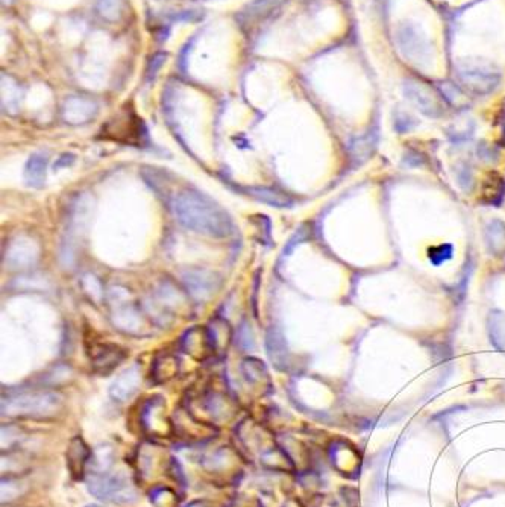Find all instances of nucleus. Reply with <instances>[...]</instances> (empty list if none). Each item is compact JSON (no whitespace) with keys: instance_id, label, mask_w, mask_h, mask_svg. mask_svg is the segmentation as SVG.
Masks as SVG:
<instances>
[{"instance_id":"obj_1","label":"nucleus","mask_w":505,"mask_h":507,"mask_svg":"<svg viewBox=\"0 0 505 507\" xmlns=\"http://www.w3.org/2000/svg\"><path fill=\"white\" fill-rule=\"evenodd\" d=\"M176 221L190 231L211 237H228L234 231L231 216L214 200L197 190L179 192L171 201Z\"/></svg>"},{"instance_id":"obj_2","label":"nucleus","mask_w":505,"mask_h":507,"mask_svg":"<svg viewBox=\"0 0 505 507\" xmlns=\"http://www.w3.org/2000/svg\"><path fill=\"white\" fill-rule=\"evenodd\" d=\"M64 398L54 391L25 392L2 400V415L8 417L49 420L63 410Z\"/></svg>"},{"instance_id":"obj_3","label":"nucleus","mask_w":505,"mask_h":507,"mask_svg":"<svg viewBox=\"0 0 505 507\" xmlns=\"http://www.w3.org/2000/svg\"><path fill=\"white\" fill-rule=\"evenodd\" d=\"M87 488L96 499L113 504H133L138 500V491L125 471H90Z\"/></svg>"},{"instance_id":"obj_4","label":"nucleus","mask_w":505,"mask_h":507,"mask_svg":"<svg viewBox=\"0 0 505 507\" xmlns=\"http://www.w3.org/2000/svg\"><path fill=\"white\" fill-rule=\"evenodd\" d=\"M108 301L111 305V319L116 328L130 334L141 333L145 328V317L130 300V293L126 289L120 286L113 287L108 292Z\"/></svg>"},{"instance_id":"obj_5","label":"nucleus","mask_w":505,"mask_h":507,"mask_svg":"<svg viewBox=\"0 0 505 507\" xmlns=\"http://www.w3.org/2000/svg\"><path fill=\"white\" fill-rule=\"evenodd\" d=\"M100 133H102L100 137L105 140L133 146H141L146 138V128L133 108L123 109L122 113L111 118L105 126H102Z\"/></svg>"},{"instance_id":"obj_6","label":"nucleus","mask_w":505,"mask_h":507,"mask_svg":"<svg viewBox=\"0 0 505 507\" xmlns=\"http://www.w3.org/2000/svg\"><path fill=\"white\" fill-rule=\"evenodd\" d=\"M287 2L288 0H252L243 9H240L236 20L241 31L250 35L261 26L269 25Z\"/></svg>"},{"instance_id":"obj_7","label":"nucleus","mask_w":505,"mask_h":507,"mask_svg":"<svg viewBox=\"0 0 505 507\" xmlns=\"http://www.w3.org/2000/svg\"><path fill=\"white\" fill-rule=\"evenodd\" d=\"M39 258V246L34 238L28 236H18L9 242L5 262L6 264L16 271H23L32 267Z\"/></svg>"},{"instance_id":"obj_8","label":"nucleus","mask_w":505,"mask_h":507,"mask_svg":"<svg viewBox=\"0 0 505 507\" xmlns=\"http://www.w3.org/2000/svg\"><path fill=\"white\" fill-rule=\"evenodd\" d=\"M403 93H406V97H408L410 101L418 106V109H420V113L425 116L439 118L444 114V106L440 97L425 84L410 79V81L403 84Z\"/></svg>"},{"instance_id":"obj_9","label":"nucleus","mask_w":505,"mask_h":507,"mask_svg":"<svg viewBox=\"0 0 505 507\" xmlns=\"http://www.w3.org/2000/svg\"><path fill=\"white\" fill-rule=\"evenodd\" d=\"M187 293L196 301H207L220 287V278L207 269H190L183 274Z\"/></svg>"},{"instance_id":"obj_10","label":"nucleus","mask_w":505,"mask_h":507,"mask_svg":"<svg viewBox=\"0 0 505 507\" xmlns=\"http://www.w3.org/2000/svg\"><path fill=\"white\" fill-rule=\"evenodd\" d=\"M181 350L195 360H207L209 355L216 354L213 342L208 333L207 326H193L181 337Z\"/></svg>"},{"instance_id":"obj_11","label":"nucleus","mask_w":505,"mask_h":507,"mask_svg":"<svg viewBox=\"0 0 505 507\" xmlns=\"http://www.w3.org/2000/svg\"><path fill=\"white\" fill-rule=\"evenodd\" d=\"M126 351L114 343H97L92 348L93 371L100 375H108L126 359Z\"/></svg>"},{"instance_id":"obj_12","label":"nucleus","mask_w":505,"mask_h":507,"mask_svg":"<svg viewBox=\"0 0 505 507\" xmlns=\"http://www.w3.org/2000/svg\"><path fill=\"white\" fill-rule=\"evenodd\" d=\"M92 454H93L92 450L88 448L83 437L76 436L70 441V445L66 453V463L72 479L75 480L83 479L85 475L87 466L90 465V460H92Z\"/></svg>"},{"instance_id":"obj_13","label":"nucleus","mask_w":505,"mask_h":507,"mask_svg":"<svg viewBox=\"0 0 505 507\" xmlns=\"http://www.w3.org/2000/svg\"><path fill=\"white\" fill-rule=\"evenodd\" d=\"M141 383V372L137 365L128 367L109 386L111 398L116 401H126L133 398Z\"/></svg>"},{"instance_id":"obj_14","label":"nucleus","mask_w":505,"mask_h":507,"mask_svg":"<svg viewBox=\"0 0 505 507\" xmlns=\"http://www.w3.org/2000/svg\"><path fill=\"white\" fill-rule=\"evenodd\" d=\"M97 104L87 97H68L64 104V118L70 125H83L96 116Z\"/></svg>"},{"instance_id":"obj_15","label":"nucleus","mask_w":505,"mask_h":507,"mask_svg":"<svg viewBox=\"0 0 505 507\" xmlns=\"http://www.w3.org/2000/svg\"><path fill=\"white\" fill-rule=\"evenodd\" d=\"M202 405L214 421L228 420L234 413V403L225 392L220 391H208L202 396Z\"/></svg>"},{"instance_id":"obj_16","label":"nucleus","mask_w":505,"mask_h":507,"mask_svg":"<svg viewBox=\"0 0 505 507\" xmlns=\"http://www.w3.org/2000/svg\"><path fill=\"white\" fill-rule=\"evenodd\" d=\"M266 351L269 359L278 369H286L288 363V346L286 337L278 326H270L266 334Z\"/></svg>"},{"instance_id":"obj_17","label":"nucleus","mask_w":505,"mask_h":507,"mask_svg":"<svg viewBox=\"0 0 505 507\" xmlns=\"http://www.w3.org/2000/svg\"><path fill=\"white\" fill-rule=\"evenodd\" d=\"M141 424L145 429L152 433L164 432L166 417H164V403L161 398H150L141 410Z\"/></svg>"},{"instance_id":"obj_18","label":"nucleus","mask_w":505,"mask_h":507,"mask_svg":"<svg viewBox=\"0 0 505 507\" xmlns=\"http://www.w3.org/2000/svg\"><path fill=\"white\" fill-rule=\"evenodd\" d=\"M179 371V360L169 351L159 353L152 363V377L157 383H166L174 379Z\"/></svg>"},{"instance_id":"obj_19","label":"nucleus","mask_w":505,"mask_h":507,"mask_svg":"<svg viewBox=\"0 0 505 507\" xmlns=\"http://www.w3.org/2000/svg\"><path fill=\"white\" fill-rule=\"evenodd\" d=\"M248 195L255 197L257 201L262 204H267L270 207H276V208L290 207L293 204V200L288 195L270 187H250L248 188Z\"/></svg>"},{"instance_id":"obj_20","label":"nucleus","mask_w":505,"mask_h":507,"mask_svg":"<svg viewBox=\"0 0 505 507\" xmlns=\"http://www.w3.org/2000/svg\"><path fill=\"white\" fill-rule=\"evenodd\" d=\"M463 81L466 83V87H469L472 92L478 94H487L498 87L499 76L484 72H468L463 76Z\"/></svg>"},{"instance_id":"obj_21","label":"nucleus","mask_w":505,"mask_h":507,"mask_svg":"<svg viewBox=\"0 0 505 507\" xmlns=\"http://www.w3.org/2000/svg\"><path fill=\"white\" fill-rule=\"evenodd\" d=\"M207 328L211 337V342H213L214 346V353L226 351L232 339L231 325L225 319H221V317H216V319L209 322Z\"/></svg>"},{"instance_id":"obj_22","label":"nucleus","mask_w":505,"mask_h":507,"mask_svg":"<svg viewBox=\"0 0 505 507\" xmlns=\"http://www.w3.org/2000/svg\"><path fill=\"white\" fill-rule=\"evenodd\" d=\"M46 167H47V157L43 154H34L25 166V181L31 187H42L46 178Z\"/></svg>"},{"instance_id":"obj_23","label":"nucleus","mask_w":505,"mask_h":507,"mask_svg":"<svg viewBox=\"0 0 505 507\" xmlns=\"http://www.w3.org/2000/svg\"><path fill=\"white\" fill-rule=\"evenodd\" d=\"M240 369L246 381L250 384H262L269 380L266 365L261 360L255 359V357H248V359L241 362Z\"/></svg>"},{"instance_id":"obj_24","label":"nucleus","mask_w":505,"mask_h":507,"mask_svg":"<svg viewBox=\"0 0 505 507\" xmlns=\"http://www.w3.org/2000/svg\"><path fill=\"white\" fill-rule=\"evenodd\" d=\"M486 245L489 252L498 255L505 246V224L499 219H493L486 226Z\"/></svg>"},{"instance_id":"obj_25","label":"nucleus","mask_w":505,"mask_h":507,"mask_svg":"<svg viewBox=\"0 0 505 507\" xmlns=\"http://www.w3.org/2000/svg\"><path fill=\"white\" fill-rule=\"evenodd\" d=\"M489 334L494 348L505 351V313L499 310L490 312L489 316Z\"/></svg>"},{"instance_id":"obj_26","label":"nucleus","mask_w":505,"mask_h":507,"mask_svg":"<svg viewBox=\"0 0 505 507\" xmlns=\"http://www.w3.org/2000/svg\"><path fill=\"white\" fill-rule=\"evenodd\" d=\"M2 105L5 111L16 113L20 106V88L9 76L2 75Z\"/></svg>"},{"instance_id":"obj_27","label":"nucleus","mask_w":505,"mask_h":507,"mask_svg":"<svg viewBox=\"0 0 505 507\" xmlns=\"http://www.w3.org/2000/svg\"><path fill=\"white\" fill-rule=\"evenodd\" d=\"M80 286H83V289L85 292V295L92 300L95 304H99L102 303L104 300V287H102V283H100V280L97 276H95L93 274H87L83 276V280H80Z\"/></svg>"},{"instance_id":"obj_28","label":"nucleus","mask_w":505,"mask_h":507,"mask_svg":"<svg viewBox=\"0 0 505 507\" xmlns=\"http://www.w3.org/2000/svg\"><path fill=\"white\" fill-rule=\"evenodd\" d=\"M452 257H454V246L451 243H440L428 248V260L436 267L449 262Z\"/></svg>"},{"instance_id":"obj_29","label":"nucleus","mask_w":505,"mask_h":507,"mask_svg":"<svg viewBox=\"0 0 505 507\" xmlns=\"http://www.w3.org/2000/svg\"><path fill=\"white\" fill-rule=\"evenodd\" d=\"M25 492L23 484L18 479H4L2 480V503H9Z\"/></svg>"},{"instance_id":"obj_30","label":"nucleus","mask_w":505,"mask_h":507,"mask_svg":"<svg viewBox=\"0 0 505 507\" xmlns=\"http://www.w3.org/2000/svg\"><path fill=\"white\" fill-rule=\"evenodd\" d=\"M472 272H473V263L469 262L468 264H464V269L461 271L460 280L457 281L456 286H454V293H456V298H457L458 301H463V300H464V295H466L468 284H469Z\"/></svg>"},{"instance_id":"obj_31","label":"nucleus","mask_w":505,"mask_h":507,"mask_svg":"<svg viewBox=\"0 0 505 507\" xmlns=\"http://www.w3.org/2000/svg\"><path fill=\"white\" fill-rule=\"evenodd\" d=\"M99 13L107 20H116L120 14V0H97Z\"/></svg>"},{"instance_id":"obj_32","label":"nucleus","mask_w":505,"mask_h":507,"mask_svg":"<svg viewBox=\"0 0 505 507\" xmlns=\"http://www.w3.org/2000/svg\"><path fill=\"white\" fill-rule=\"evenodd\" d=\"M308 238H310L308 228H307L305 225H302V226L299 228V230L290 237V240H288L287 245L284 246V251H282V255H290V252H291L293 250H295V248H296L298 245H300L302 242L308 240Z\"/></svg>"},{"instance_id":"obj_33","label":"nucleus","mask_w":505,"mask_h":507,"mask_svg":"<svg viewBox=\"0 0 505 507\" xmlns=\"http://www.w3.org/2000/svg\"><path fill=\"white\" fill-rule=\"evenodd\" d=\"M238 337H240L238 343L241 348H243V350H250V348H254V339H252L250 328L246 324L241 325L240 331H238Z\"/></svg>"},{"instance_id":"obj_34","label":"nucleus","mask_w":505,"mask_h":507,"mask_svg":"<svg viewBox=\"0 0 505 507\" xmlns=\"http://www.w3.org/2000/svg\"><path fill=\"white\" fill-rule=\"evenodd\" d=\"M166 58H167V55H166V54H157V55H154L152 58H150L149 68H147V78H149V79H150V78H154V76L158 73V71L161 68V66L164 64Z\"/></svg>"},{"instance_id":"obj_35","label":"nucleus","mask_w":505,"mask_h":507,"mask_svg":"<svg viewBox=\"0 0 505 507\" xmlns=\"http://www.w3.org/2000/svg\"><path fill=\"white\" fill-rule=\"evenodd\" d=\"M403 163L410 167H419V166L425 164V160H423V157H419L418 152H413V154H408L403 157Z\"/></svg>"},{"instance_id":"obj_36","label":"nucleus","mask_w":505,"mask_h":507,"mask_svg":"<svg viewBox=\"0 0 505 507\" xmlns=\"http://www.w3.org/2000/svg\"><path fill=\"white\" fill-rule=\"evenodd\" d=\"M11 2H13V0H2V4H4V5H9Z\"/></svg>"},{"instance_id":"obj_37","label":"nucleus","mask_w":505,"mask_h":507,"mask_svg":"<svg viewBox=\"0 0 505 507\" xmlns=\"http://www.w3.org/2000/svg\"><path fill=\"white\" fill-rule=\"evenodd\" d=\"M87 507H100V506H95V504H92V506H87Z\"/></svg>"}]
</instances>
